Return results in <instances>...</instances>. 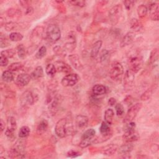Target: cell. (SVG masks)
<instances>
[{"label":"cell","mask_w":159,"mask_h":159,"mask_svg":"<svg viewBox=\"0 0 159 159\" xmlns=\"http://www.w3.org/2000/svg\"><path fill=\"white\" fill-rule=\"evenodd\" d=\"M80 155V152H78L77 151H75V150H70L67 153V156L68 157H71V158L76 157L79 156Z\"/></svg>","instance_id":"50"},{"label":"cell","mask_w":159,"mask_h":159,"mask_svg":"<svg viewBox=\"0 0 159 159\" xmlns=\"http://www.w3.org/2000/svg\"><path fill=\"white\" fill-rule=\"evenodd\" d=\"M115 109L117 116H122L124 112V107L120 103H117L115 106Z\"/></svg>","instance_id":"47"},{"label":"cell","mask_w":159,"mask_h":159,"mask_svg":"<svg viewBox=\"0 0 159 159\" xmlns=\"http://www.w3.org/2000/svg\"><path fill=\"white\" fill-rule=\"evenodd\" d=\"M43 75H44L43 70L41 66H37L30 75L31 79L32 80H37L39 78L43 77Z\"/></svg>","instance_id":"26"},{"label":"cell","mask_w":159,"mask_h":159,"mask_svg":"<svg viewBox=\"0 0 159 159\" xmlns=\"http://www.w3.org/2000/svg\"><path fill=\"white\" fill-rule=\"evenodd\" d=\"M9 45V42L8 40L6 38V36L3 34L2 32H1V35H0V46L1 48H4L6 47Z\"/></svg>","instance_id":"44"},{"label":"cell","mask_w":159,"mask_h":159,"mask_svg":"<svg viewBox=\"0 0 159 159\" xmlns=\"http://www.w3.org/2000/svg\"><path fill=\"white\" fill-rule=\"evenodd\" d=\"M24 155V147L21 142H17L8 152V156L11 158H23Z\"/></svg>","instance_id":"10"},{"label":"cell","mask_w":159,"mask_h":159,"mask_svg":"<svg viewBox=\"0 0 159 159\" xmlns=\"http://www.w3.org/2000/svg\"><path fill=\"white\" fill-rule=\"evenodd\" d=\"M150 18L152 20L158 21L159 19V6L158 3L154 2L149 6Z\"/></svg>","instance_id":"20"},{"label":"cell","mask_w":159,"mask_h":159,"mask_svg":"<svg viewBox=\"0 0 159 159\" xmlns=\"http://www.w3.org/2000/svg\"><path fill=\"white\" fill-rule=\"evenodd\" d=\"M54 65L56 68L57 71L58 72L70 73V72L72 70L71 66L68 64L63 61H57L55 62Z\"/></svg>","instance_id":"19"},{"label":"cell","mask_w":159,"mask_h":159,"mask_svg":"<svg viewBox=\"0 0 159 159\" xmlns=\"http://www.w3.org/2000/svg\"><path fill=\"white\" fill-rule=\"evenodd\" d=\"M0 124H1V132L2 133L4 131V130L5 129V122L3 121V120L2 119H1Z\"/></svg>","instance_id":"53"},{"label":"cell","mask_w":159,"mask_h":159,"mask_svg":"<svg viewBox=\"0 0 159 159\" xmlns=\"http://www.w3.org/2000/svg\"><path fill=\"white\" fill-rule=\"evenodd\" d=\"M43 34V27L42 26L36 27L31 34V40L34 43H39L42 39Z\"/></svg>","instance_id":"17"},{"label":"cell","mask_w":159,"mask_h":159,"mask_svg":"<svg viewBox=\"0 0 159 159\" xmlns=\"http://www.w3.org/2000/svg\"><path fill=\"white\" fill-rule=\"evenodd\" d=\"M16 50L14 48H9V49L2 50L1 52V55L4 56L7 58H12L16 55Z\"/></svg>","instance_id":"42"},{"label":"cell","mask_w":159,"mask_h":159,"mask_svg":"<svg viewBox=\"0 0 159 159\" xmlns=\"http://www.w3.org/2000/svg\"><path fill=\"white\" fill-rule=\"evenodd\" d=\"M30 134V129L27 126H22L20 127L19 131V137L21 139L28 137Z\"/></svg>","instance_id":"39"},{"label":"cell","mask_w":159,"mask_h":159,"mask_svg":"<svg viewBox=\"0 0 159 159\" xmlns=\"http://www.w3.org/2000/svg\"><path fill=\"white\" fill-rule=\"evenodd\" d=\"M22 25L20 23H17L16 22H12L10 21L8 22H6L4 24V29L7 31H12V30H16L19 29H22Z\"/></svg>","instance_id":"24"},{"label":"cell","mask_w":159,"mask_h":159,"mask_svg":"<svg viewBox=\"0 0 159 159\" xmlns=\"http://www.w3.org/2000/svg\"><path fill=\"white\" fill-rule=\"evenodd\" d=\"M33 11H34V9H33V8L32 7H27V9H26V11H25V13H26V14H32V12H33Z\"/></svg>","instance_id":"54"},{"label":"cell","mask_w":159,"mask_h":159,"mask_svg":"<svg viewBox=\"0 0 159 159\" xmlns=\"http://www.w3.org/2000/svg\"><path fill=\"white\" fill-rule=\"evenodd\" d=\"M108 103L110 106H113L114 105H116L117 104V101H116V99L114 98H111L109 101H108Z\"/></svg>","instance_id":"52"},{"label":"cell","mask_w":159,"mask_h":159,"mask_svg":"<svg viewBox=\"0 0 159 159\" xmlns=\"http://www.w3.org/2000/svg\"><path fill=\"white\" fill-rule=\"evenodd\" d=\"M130 26H131V28L135 32H139L143 28L142 24L141 23L140 21H139L137 19H132V20L130 22Z\"/></svg>","instance_id":"34"},{"label":"cell","mask_w":159,"mask_h":159,"mask_svg":"<svg viewBox=\"0 0 159 159\" xmlns=\"http://www.w3.org/2000/svg\"><path fill=\"white\" fill-rule=\"evenodd\" d=\"M17 52L18 56L20 58H24L26 57V55L27 53V50H26V48L24 46L23 44H19L17 47Z\"/></svg>","instance_id":"38"},{"label":"cell","mask_w":159,"mask_h":159,"mask_svg":"<svg viewBox=\"0 0 159 159\" xmlns=\"http://www.w3.org/2000/svg\"><path fill=\"white\" fill-rule=\"evenodd\" d=\"M114 112L112 109L109 108L105 111L104 118L105 122H106L109 125L112 124L114 119Z\"/></svg>","instance_id":"29"},{"label":"cell","mask_w":159,"mask_h":159,"mask_svg":"<svg viewBox=\"0 0 159 159\" xmlns=\"http://www.w3.org/2000/svg\"><path fill=\"white\" fill-rule=\"evenodd\" d=\"M106 91L107 89L106 86L101 84H97L92 88V93L94 96H101L104 94L106 93Z\"/></svg>","instance_id":"23"},{"label":"cell","mask_w":159,"mask_h":159,"mask_svg":"<svg viewBox=\"0 0 159 159\" xmlns=\"http://www.w3.org/2000/svg\"><path fill=\"white\" fill-rule=\"evenodd\" d=\"M122 12V6L120 4H117L114 6L109 11V17L111 22L115 25L116 24Z\"/></svg>","instance_id":"8"},{"label":"cell","mask_w":159,"mask_h":159,"mask_svg":"<svg viewBox=\"0 0 159 159\" xmlns=\"http://www.w3.org/2000/svg\"><path fill=\"white\" fill-rule=\"evenodd\" d=\"M133 148L134 145L132 144V142H125L119 148H117L118 153L123 158L129 157L130 155L131 152L133 150Z\"/></svg>","instance_id":"15"},{"label":"cell","mask_w":159,"mask_h":159,"mask_svg":"<svg viewBox=\"0 0 159 159\" xmlns=\"http://www.w3.org/2000/svg\"><path fill=\"white\" fill-rule=\"evenodd\" d=\"M100 133L102 135H111V129L109 127V124H108L106 122H102L99 128Z\"/></svg>","instance_id":"32"},{"label":"cell","mask_w":159,"mask_h":159,"mask_svg":"<svg viewBox=\"0 0 159 159\" xmlns=\"http://www.w3.org/2000/svg\"><path fill=\"white\" fill-rule=\"evenodd\" d=\"M137 11L139 17L140 18H143L147 16V12H148V8L145 5L140 4V6H138Z\"/></svg>","instance_id":"36"},{"label":"cell","mask_w":159,"mask_h":159,"mask_svg":"<svg viewBox=\"0 0 159 159\" xmlns=\"http://www.w3.org/2000/svg\"><path fill=\"white\" fill-rule=\"evenodd\" d=\"M31 80V77L27 73H21L19 75L15 80L16 84L19 87L22 88L27 85Z\"/></svg>","instance_id":"16"},{"label":"cell","mask_w":159,"mask_h":159,"mask_svg":"<svg viewBox=\"0 0 159 159\" xmlns=\"http://www.w3.org/2000/svg\"><path fill=\"white\" fill-rule=\"evenodd\" d=\"M117 147L116 145H108L104 148L103 153L105 155L111 156L113 155L117 151Z\"/></svg>","instance_id":"37"},{"label":"cell","mask_w":159,"mask_h":159,"mask_svg":"<svg viewBox=\"0 0 159 159\" xmlns=\"http://www.w3.org/2000/svg\"><path fill=\"white\" fill-rule=\"evenodd\" d=\"M99 58H100V61L102 65L107 64L110 60L109 52L106 49H103L101 52Z\"/></svg>","instance_id":"28"},{"label":"cell","mask_w":159,"mask_h":159,"mask_svg":"<svg viewBox=\"0 0 159 159\" xmlns=\"http://www.w3.org/2000/svg\"><path fill=\"white\" fill-rule=\"evenodd\" d=\"M96 132L93 129H87L82 135L80 146L81 148H86L91 145L94 141Z\"/></svg>","instance_id":"5"},{"label":"cell","mask_w":159,"mask_h":159,"mask_svg":"<svg viewBox=\"0 0 159 159\" xmlns=\"http://www.w3.org/2000/svg\"><path fill=\"white\" fill-rule=\"evenodd\" d=\"M48 127V123L47 120L45 119H42L37 125V133L40 135L43 134L47 131Z\"/></svg>","instance_id":"27"},{"label":"cell","mask_w":159,"mask_h":159,"mask_svg":"<svg viewBox=\"0 0 159 159\" xmlns=\"http://www.w3.org/2000/svg\"><path fill=\"white\" fill-rule=\"evenodd\" d=\"M135 37V34L132 32H127L122 38L121 42H120V47H124L129 44H130Z\"/></svg>","instance_id":"21"},{"label":"cell","mask_w":159,"mask_h":159,"mask_svg":"<svg viewBox=\"0 0 159 159\" xmlns=\"http://www.w3.org/2000/svg\"><path fill=\"white\" fill-rule=\"evenodd\" d=\"M142 107V103L137 102L133 106H132L129 110L124 119V122L127 124L130 122H132L137 116L138 112L140 111Z\"/></svg>","instance_id":"7"},{"label":"cell","mask_w":159,"mask_h":159,"mask_svg":"<svg viewBox=\"0 0 159 159\" xmlns=\"http://www.w3.org/2000/svg\"><path fill=\"white\" fill-rule=\"evenodd\" d=\"M158 55H159V51L158 48H153L150 55L149 58H148V65H153L158 58Z\"/></svg>","instance_id":"31"},{"label":"cell","mask_w":159,"mask_h":159,"mask_svg":"<svg viewBox=\"0 0 159 159\" xmlns=\"http://www.w3.org/2000/svg\"><path fill=\"white\" fill-rule=\"evenodd\" d=\"M2 80L6 83H10L14 80V74L11 71L9 70H6L3 71L2 75H1Z\"/></svg>","instance_id":"33"},{"label":"cell","mask_w":159,"mask_h":159,"mask_svg":"<svg viewBox=\"0 0 159 159\" xmlns=\"http://www.w3.org/2000/svg\"><path fill=\"white\" fill-rule=\"evenodd\" d=\"M143 66V60L142 57L139 54H135L129 59V70L134 73H137Z\"/></svg>","instance_id":"4"},{"label":"cell","mask_w":159,"mask_h":159,"mask_svg":"<svg viewBox=\"0 0 159 159\" xmlns=\"http://www.w3.org/2000/svg\"><path fill=\"white\" fill-rule=\"evenodd\" d=\"M135 80V73L130 70L125 71L124 76V88L126 90H130L134 85Z\"/></svg>","instance_id":"14"},{"label":"cell","mask_w":159,"mask_h":159,"mask_svg":"<svg viewBox=\"0 0 159 159\" xmlns=\"http://www.w3.org/2000/svg\"><path fill=\"white\" fill-rule=\"evenodd\" d=\"M9 39L12 42H19L22 40L23 35L20 33L13 32L9 34Z\"/></svg>","instance_id":"41"},{"label":"cell","mask_w":159,"mask_h":159,"mask_svg":"<svg viewBox=\"0 0 159 159\" xmlns=\"http://www.w3.org/2000/svg\"><path fill=\"white\" fill-rule=\"evenodd\" d=\"M47 53V48L45 46H42L38 50L37 52L35 54V57L37 59H40L44 57Z\"/></svg>","instance_id":"43"},{"label":"cell","mask_w":159,"mask_h":159,"mask_svg":"<svg viewBox=\"0 0 159 159\" xmlns=\"http://www.w3.org/2000/svg\"><path fill=\"white\" fill-rule=\"evenodd\" d=\"M8 58L4 56L1 55V58H0V65L1 66H6L8 64Z\"/></svg>","instance_id":"48"},{"label":"cell","mask_w":159,"mask_h":159,"mask_svg":"<svg viewBox=\"0 0 159 159\" xmlns=\"http://www.w3.org/2000/svg\"><path fill=\"white\" fill-rule=\"evenodd\" d=\"M19 3L21 4V6L24 7H25L26 9L29 7H30V1H20Z\"/></svg>","instance_id":"51"},{"label":"cell","mask_w":159,"mask_h":159,"mask_svg":"<svg viewBox=\"0 0 159 159\" xmlns=\"http://www.w3.org/2000/svg\"><path fill=\"white\" fill-rule=\"evenodd\" d=\"M20 101L21 104L25 106L33 105L35 102V96L32 91L26 90L22 94Z\"/></svg>","instance_id":"12"},{"label":"cell","mask_w":159,"mask_h":159,"mask_svg":"<svg viewBox=\"0 0 159 159\" xmlns=\"http://www.w3.org/2000/svg\"><path fill=\"white\" fill-rule=\"evenodd\" d=\"M45 72L48 76H53L57 72L56 68L54 65V64L52 63H48L45 68Z\"/></svg>","instance_id":"40"},{"label":"cell","mask_w":159,"mask_h":159,"mask_svg":"<svg viewBox=\"0 0 159 159\" xmlns=\"http://www.w3.org/2000/svg\"><path fill=\"white\" fill-rule=\"evenodd\" d=\"M24 67V65L22 62H14L11 63L9 66L7 70L11 71L12 72L21 70Z\"/></svg>","instance_id":"35"},{"label":"cell","mask_w":159,"mask_h":159,"mask_svg":"<svg viewBox=\"0 0 159 159\" xmlns=\"http://www.w3.org/2000/svg\"><path fill=\"white\" fill-rule=\"evenodd\" d=\"M79 80L80 76L76 73H68L62 78L61 84L63 86L70 87L75 85Z\"/></svg>","instance_id":"11"},{"label":"cell","mask_w":159,"mask_h":159,"mask_svg":"<svg viewBox=\"0 0 159 159\" xmlns=\"http://www.w3.org/2000/svg\"><path fill=\"white\" fill-rule=\"evenodd\" d=\"M46 34L48 39L50 42L55 43L60 40L61 37V30L57 25L52 24L48 26L46 30Z\"/></svg>","instance_id":"3"},{"label":"cell","mask_w":159,"mask_h":159,"mask_svg":"<svg viewBox=\"0 0 159 159\" xmlns=\"http://www.w3.org/2000/svg\"><path fill=\"white\" fill-rule=\"evenodd\" d=\"M17 129V122L16 119L10 116L7 119V129L5 131V135L9 140H13L16 136L14 135V132H16Z\"/></svg>","instance_id":"6"},{"label":"cell","mask_w":159,"mask_h":159,"mask_svg":"<svg viewBox=\"0 0 159 159\" xmlns=\"http://www.w3.org/2000/svg\"><path fill=\"white\" fill-rule=\"evenodd\" d=\"M76 126L82 129L87 126V124L88 123V117L84 115H78L76 117Z\"/></svg>","instance_id":"22"},{"label":"cell","mask_w":159,"mask_h":159,"mask_svg":"<svg viewBox=\"0 0 159 159\" xmlns=\"http://www.w3.org/2000/svg\"><path fill=\"white\" fill-rule=\"evenodd\" d=\"M6 14L7 16L14 19H19L22 16L21 11L14 8H11L7 9L6 11Z\"/></svg>","instance_id":"30"},{"label":"cell","mask_w":159,"mask_h":159,"mask_svg":"<svg viewBox=\"0 0 159 159\" xmlns=\"http://www.w3.org/2000/svg\"><path fill=\"white\" fill-rule=\"evenodd\" d=\"M67 120L65 118H62L57 121L55 127V132L56 135L60 138L65 137L68 132L66 127Z\"/></svg>","instance_id":"9"},{"label":"cell","mask_w":159,"mask_h":159,"mask_svg":"<svg viewBox=\"0 0 159 159\" xmlns=\"http://www.w3.org/2000/svg\"><path fill=\"white\" fill-rule=\"evenodd\" d=\"M152 94V91L151 89H148L145 91L140 96V99L142 101H147L148 100Z\"/></svg>","instance_id":"46"},{"label":"cell","mask_w":159,"mask_h":159,"mask_svg":"<svg viewBox=\"0 0 159 159\" xmlns=\"http://www.w3.org/2000/svg\"><path fill=\"white\" fill-rule=\"evenodd\" d=\"M69 61L71 65L77 70H82L83 69V66L80 61V57L77 54H71L68 57Z\"/></svg>","instance_id":"18"},{"label":"cell","mask_w":159,"mask_h":159,"mask_svg":"<svg viewBox=\"0 0 159 159\" xmlns=\"http://www.w3.org/2000/svg\"><path fill=\"white\" fill-rule=\"evenodd\" d=\"M68 2L73 6H78L80 7H83L86 6V1L83 0H73V1H70Z\"/></svg>","instance_id":"45"},{"label":"cell","mask_w":159,"mask_h":159,"mask_svg":"<svg viewBox=\"0 0 159 159\" xmlns=\"http://www.w3.org/2000/svg\"><path fill=\"white\" fill-rule=\"evenodd\" d=\"M123 3L125 6V9L127 10H130L132 8V7L133 6L134 2L132 1H123Z\"/></svg>","instance_id":"49"},{"label":"cell","mask_w":159,"mask_h":159,"mask_svg":"<svg viewBox=\"0 0 159 159\" xmlns=\"http://www.w3.org/2000/svg\"><path fill=\"white\" fill-rule=\"evenodd\" d=\"M76 34L73 31L70 32L66 37V41L64 44L65 48L69 51L71 52L76 48Z\"/></svg>","instance_id":"13"},{"label":"cell","mask_w":159,"mask_h":159,"mask_svg":"<svg viewBox=\"0 0 159 159\" xmlns=\"http://www.w3.org/2000/svg\"><path fill=\"white\" fill-rule=\"evenodd\" d=\"M124 75V68L122 64L119 61L114 62L109 70V76L114 81H120Z\"/></svg>","instance_id":"2"},{"label":"cell","mask_w":159,"mask_h":159,"mask_svg":"<svg viewBox=\"0 0 159 159\" xmlns=\"http://www.w3.org/2000/svg\"><path fill=\"white\" fill-rule=\"evenodd\" d=\"M102 43L101 40H98L93 44V45L91 48V53H90L91 57L92 58H94L98 55L99 50L102 47Z\"/></svg>","instance_id":"25"},{"label":"cell","mask_w":159,"mask_h":159,"mask_svg":"<svg viewBox=\"0 0 159 159\" xmlns=\"http://www.w3.org/2000/svg\"><path fill=\"white\" fill-rule=\"evenodd\" d=\"M139 137V133L135 130V123L132 121L127 123L122 135L123 140L125 142H133L137 140Z\"/></svg>","instance_id":"1"}]
</instances>
